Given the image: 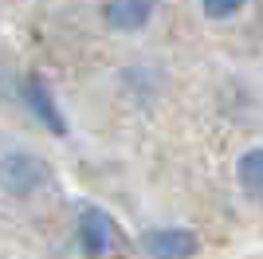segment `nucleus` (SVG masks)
I'll return each mask as SVG.
<instances>
[{
  "label": "nucleus",
  "mask_w": 263,
  "mask_h": 259,
  "mask_svg": "<svg viewBox=\"0 0 263 259\" xmlns=\"http://www.w3.org/2000/svg\"><path fill=\"white\" fill-rule=\"evenodd\" d=\"M75 239H79V248H83L87 259L110 255V251H114V220H110L102 208L87 205L75 220Z\"/></svg>",
  "instance_id": "f257e3e1"
},
{
  "label": "nucleus",
  "mask_w": 263,
  "mask_h": 259,
  "mask_svg": "<svg viewBox=\"0 0 263 259\" xmlns=\"http://www.w3.org/2000/svg\"><path fill=\"white\" fill-rule=\"evenodd\" d=\"M44 181H47V165L32 153H8L0 165V184L12 196H32Z\"/></svg>",
  "instance_id": "f03ea898"
},
{
  "label": "nucleus",
  "mask_w": 263,
  "mask_h": 259,
  "mask_svg": "<svg viewBox=\"0 0 263 259\" xmlns=\"http://www.w3.org/2000/svg\"><path fill=\"white\" fill-rule=\"evenodd\" d=\"M142 248L149 259H193L200 239L189 228H154V232L142 236Z\"/></svg>",
  "instance_id": "7ed1b4c3"
},
{
  "label": "nucleus",
  "mask_w": 263,
  "mask_h": 259,
  "mask_svg": "<svg viewBox=\"0 0 263 259\" xmlns=\"http://www.w3.org/2000/svg\"><path fill=\"white\" fill-rule=\"evenodd\" d=\"M24 102L32 106V114L44 122L51 134H67V118H63V110H59V102H55L47 79H40V75L24 79Z\"/></svg>",
  "instance_id": "20e7f679"
},
{
  "label": "nucleus",
  "mask_w": 263,
  "mask_h": 259,
  "mask_svg": "<svg viewBox=\"0 0 263 259\" xmlns=\"http://www.w3.org/2000/svg\"><path fill=\"white\" fill-rule=\"evenodd\" d=\"M157 0H106L102 4V20L114 32H142L145 24L154 20Z\"/></svg>",
  "instance_id": "39448f33"
},
{
  "label": "nucleus",
  "mask_w": 263,
  "mask_h": 259,
  "mask_svg": "<svg viewBox=\"0 0 263 259\" xmlns=\"http://www.w3.org/2000/svg\"><path fill=\"white\" fill-rule=\"evenodd\" d=\"M236 177H240V189L252 200H263V145H255V150H248L236 161Z\"/></svg>",
  "instance_id": "423d86ee"
},
{
  "label": "nucleus",
  "mask_w": 263,
  "mask_h": 259,
  "mask_svg": "<svg viewBox=\"0 0 263 259\" xmlns=\"http://www.w3.org/2000/svg\"><path fill=\"white\" fill-rule=\"evenodd\" d=\"M243 4H248V0H200V8H204L209 20H232Z\"/></svg>",
  "instance_id": "0eeeda50"
}]
</instances>
